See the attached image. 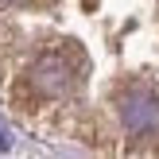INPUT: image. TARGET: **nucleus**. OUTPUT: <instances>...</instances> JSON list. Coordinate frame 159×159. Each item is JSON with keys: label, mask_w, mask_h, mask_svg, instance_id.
I'll use <instances>...</instances> for the list:
<instances>
[{"label": "nucleus", "mask_w": 159, "mask_h": 159, "mask_svg": "<svg viewBox=\"0 0 159 159\" xmlns=\"http://www.w3.org/2000/svg\"><path fill=\"white\" fill-rule=\"evenodd\" d=\"M159 0H0V97L23 128L116 155H159Z\"/></svg>", "instance_id": "1"}]
</instances>
